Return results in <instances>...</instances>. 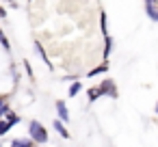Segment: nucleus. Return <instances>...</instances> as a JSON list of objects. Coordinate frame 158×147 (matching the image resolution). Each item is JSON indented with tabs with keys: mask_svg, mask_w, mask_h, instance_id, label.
<instances>
[{
	"mask_svg": "<svg viewBox=\"0 0 158 147\" xmlns=\"http://www.w3.org/2000/svg\"><path fill=\"white\" fill-rule=\"evenodd\" d=\"M0 46L5 48V52H11V43H9V39H7V35H5L2 28H0Z\"/></svg>",
	"mask_w": 158,
	"mask_h": 147,
	"instance_id": "nucleus-13",
	"label": "nucleus"
},
{
	"mask_svg": "<svg viewBox=\"0 0 158 147\" xmlns=\"http://www.w3.org/2000/svg\"><path fill=\"white\" fill-rule=\"evenodd\" d=\"M87 97H89V102H95V100L100 97V91H98V87H91V89L87 91Z\"/></svg>",
	"mask_w": 158,
	"mask_h": 147,
	"instance_id": "nucleus-16",
	"label": "nucleus"
},
{
	"mask_svg": "<svg viewBox=\"0 0 158 147\" xmlns=\"http://www.w3.org/2000/svg\"><path fill=\"white\" fill-rule=\"evenodd\" d=\"M156 115H158V104H156Z\"/></svg>",
	"mask_w": 158,
	"mask_h": 147,
	"instance_id": "nucleus-19",
	"label": "nucleus"
},
{
	"mask_svg": "<svg viewBox=\"0 0 158 147\" xmlns=\"http://www.w3.org/2000/svg\"><path fill=\"white\" fill-rule=\"evenodd\" d=\"M80 91H82V82H80V80H74V82L69 84V89H67L69 97H76V95H78Z\"/></svg>",
	"mask_w": 158,
	"mask_h": 147,
	"instance_id": "nucleus-9",
	"label": "nucleus"
},
{
	"mask_svg": "<svg viewBox=\"0 0 158 147\" xmlns=\"http://www.w3.org/2000/svg\"><path fill=\"white\" fill-rule=\"evenodd\" d=\"M106 71H108V61H104V63H100L95 69L87 71V76H89V78H95V76H100V74H106Z\"/></svg>",
	"mask_w": 158,
	"mask_h": 147,
	"instance_id": "nucleus-8",
	"label": "nucleus"
},
{
	"mask_svg": "<svg viewBox=\"0 0 158 147\" xmlns=\"http://www.w3.org/2000/svg\"><path fill=\"white\" fill-rule=\"evenodd\" d=\"M54 110H56V119L59 121H63V123L69 121V108H67V104L63 100H56L54 102Z\"/></svg>",
	"mask_w": 158,
	"mask_h": 147,
	"instance_id": "nucleus-3",
	"label": "nucleus"
},
{
	"mask_svg": "<svg viewBox=\"0 0 158 147\" xmlns=\"http://www.w3.org/2000/svg\"><path fill=\"white\" fill-rule=\"evenodd\" d=\"M28 138L35 143V145H39V147H46L48 145V128L41 123V121H37V119H31L28 121Z\"/></svg>",
	"mask_w": 158,
	"mask_h": 147,
	"instance_id": "nucleus-1",
	"label": "nucleus"
},
{
	"mask_svg": "<svg viewBox=\"0 0 158 147\" xmlns=\"http://www.w3.org/2000/svg\"><path fill=\"white\" fill-rule=\"evenodd\" d=\"M98 91H100V97H110V100H117V95H119V91H117V84L108 78V80H102L100 84H98Z\"/></svg>",
	"mask_w": 158,
	"mask_h": 147,
	"instance_id": "nucleus-2",
	"label": "nucleus"
},
{
	"mask_svg": "<svg viewBox=\"0 0 158 147\" xmlns=\"http://www.w3.org/2000/svg\"><path fill=\"white\" fill-rule=\"evenodd\" d=\"M9 147H35V143L28 138V136H22V138H13L9 143Z\"/></svg>",
	"mask_w": 158,
	"mask_h": 147,
	"instance_id": "nucleus-7",
	"label": "nucleus"
},
{
	"mask_svg": "<svg viewBox=\"0 0 158 147\" xmlns=\"http://www.w3.org/2000/svg\"><path fill=\"white\" fill-rule=\"evenodd\" d=\"M0 102H2V97H0Z\"/></svg>",
	"mask_w": 158,
	"mask_h": 147,
	"instance_id": "nucleus-20",
	"label": "nucleus"
},
{
	"mask_svg": "<svg viewBox=\"0 0 158 147\" xmlns=\"http://www.w3.org/2000/svg\"><path fill=\"white\" fill-rule=\"evenodd\" d=\"M110 52H113V37L108 35V37H104V61H108Z\"/></svg>",
	"mask_w": 158,
	"mask_h": 147,
	"instance_id": "nucleus-10",
	"label": "nucleus"
},
{
	"mask_svg": "<svg viewBox=\"0 0 158 147\" xmlns=\"http://www.w3.org/2000/svg\"><path fill=\"white\" fill-rule=\"evenodd\" d=\"M100 26H102V35L108 37V24H106V13L100 11Z\"/></svg>",
	"mask_w": 158,
	"mask_h": 147,
	"instance_id": "nucleus-14",
	"label": "nucleus"
},
{
	"mask_svg": "<svg viewBox=\"0 0 158 147\" xmlns=\"http://www.w3.org/2000/svg\"><path fill=\"white\" fill-rule=\"evenodd\" d=\"M52 130H54V132H56L61 138H69V130L65 128V123H63V121L54 119V121H52Z\"/></svg>",
	"mask_w": 158,
	"mask_h": 147,
	"instance_id": "nucleus-6",
	"label": "nucleus"
},
{
	"mask_svg": "<svg viewBox=\"0 0 158 147\" xmlns=\"http://www.w3.org/2000/svg\"><path fill=\"white\" fill-rule=\"evenodd\" d=\"M9 130H11V128H9V123H7V121L2 119V121H0V136H5V134H7Z\"/></svg>",
	"mask_w": 158,
	"mask_h": 147,
	"instance_id": "nucleus-17",
	"label": "nucleus"
},
{
	"mask_svg": "<svg viewBox=\"0 0 158 147\" xmlns=\"http://www.w3.org/2000/svg\"><path fill=\"white\" fill-rule=\"evenodd\" d=\"M33 46H35V50H37V54H39V59H41V61H44V63L48 65V69H52V63H50V59H48V52H46V48H44V43H41L39 39H35V43H33Z\"/></svg>",
	"mask_w": 158,
	"mask_h": 147,
	"instance_id": "nucleus-5",
	"label": "nucleus"
},
{
	"mask_svg": "<svg viewBox=\"0 0 158 147\" xmlns=\"http://www.w3.org/2000/svg\"><path fill=\"white\" fill-rule=\"evenodd\" d=\"M5 121L9 123V128H13V125H18V123L22 121V117H20L18 112H13V110H11V112H9V115L5 117Z\"/></svg>",
	"mask_w": 158,
	"mask_h": 147,
	"instance_id": "nucleus-11",
	"label": "nucleus"
},
{
	"mask_svg": "<svg viewBox=\"0 0 158 147\" xmlns=\"http://www.w3.org/2000/svg\"><path fill=\"white\" fill-rule=\"evenodd\" d=\"M145 13L152 22H158V0H147L145 2Z\"/></svg>",
	"mask_w": 158,
	"mask_h": 147,
	"instance_id": "nucleus-4",
	"label": "nucleus"
},
{
	"mask_svg": "<svg viewBox=\"0 0 158 147\" xmlns=\"http://www.w3.org/2000/svg\"><path fill=\"white\" fill-rule=\"evenodd\" d=\"M22 65H24V71H26V76H28V78L33 80V78H35V74H33V67H31V61H28V59H24V61H22Z\"/></svg>",
	"mask_w": 158,
	"mask_h": 147,
	"instance_id": "nucleus-15",
	"label": "nucleus"
},
{
	"mask_svg": "<svg viewBox=\"0 0 158 147\" xmlns=\"http://www.w3.org/2000/svg\"><path fill=\"white\" fill-rule=\"evenodd\" d=\"M0 147H2V143H0Z\"/></svg>",
	"mask_w": 158,
	"mask_h": 147,
	"instance_id": "nucleus-21",
	"label": "nucleus"
},
{
	"mask_svg": "<svg viewBox=\"0 0 158 147\" xmlns=\"http://www.w3.org/2000/svg\"><path fill=\"white\" fill-rule=\"evenodd\" d=\"M0 18H7V11H5V7H0Z\"/></svg>",
	"mask_w": 158,
	"mask_h": 147,
	"instance_id": "nucleus-18",
	"label": "nucleus"
},
{
	"mask_svg": "<svg viewBox=\"0 0 158 147\" xmlns=\"http://www.w3.org/2000/svg\"><path fill=\"white\" fill-rule=\"evenodd\" d=\"M9 112H11V104H9V102L2 97V102H0V121H2V119H5Z\"/></svg>",
	"mask_w": 158,
	"mask_h": 147,
	"instance_id": "nucleus-12",
	"label": "nucleus"
}]
</instances>
